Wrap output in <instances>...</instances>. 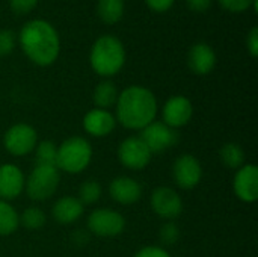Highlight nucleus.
<instances>
[{"instance_id":"f257e3e1","label":"nucleus","mask_w":258,"mask_h":257,"mask_svg":"<svg viewBox=\"0 0 258 257\" xmlns=\"http://www.w3.org/2000/svg\"><path fill=\"white\" fill-rule=\"evenodd\" d=\"M18 42L23 53L39 67L51 65L60 52V39L51 23L42 18L29 20L18 33Z\"/></svg>"},{"instance_id":"f03ea898","label":"nucleus","mask_w":258,"mask_h":257,"mask_svg":"<svg viewBox=\"0 0 258 257\" xmlns=\"http://www.w3.org/2000/svg\"><path fill=\"white\" fill-rule=\"evenodd\" d=\"M115 120L128 130H142L157 115L156 95L145 86L130 85L118 94Z\"/></svg>"},{"instance_id":"7ed1b4c3","label":"nucleus","mask_w":258,"mask_h":257,"mask_svg":"<svg viewBox=\"0 0 258 257\" xmlns=\"http://www.w3.org/2000/svg\"><path fill=\"white\" fill-rule=\"evenodd\" d=\"M92 70L101 77L118 74L125 64V48L121 39L113 35H103L95 39L89 53Z\"/></svg>"},{"instance_id":"20e7f679","label":"nucleus","mask_w":258,"mask_h":257,"mask_svg":"<svg viewBox=\"0 0 258 257\" xmlns=\"http://www.w3.org/2000/svg\"><path fill=\"white\" fill-rule=\"evenodd\" d=\"M92 161V145L83 136H71L57 147L56 168L68 174L85 171Z\"/></svg>"},{"instance_id":"39448f33","label":"nucleus","mask_w":258,"mask_h":257,"mask_svg":"<svg viewBox=\"0 0 258 257\" xmlns=\"http://www.w3.org/2000/svg\"><path fill=\"white\" fill-rule=\"evenodd\" d=\"M60 183V174L56 167H42L35 165L29 174L24 189L33 201H45L57 191Z\"/></svg>"},{"instance_id":"423d86ee","label":"nucleus","mask_w":258,"mask_h":257,"mask_svg":"<svg viewBox=\"0 0 258 257\" xmlns=\"http://www.w3.org/2000/svg\"><path fill=\"white\" fill-rule=\"evenodd\" d=\"M38 144L36 130L26 123H17L8 129L3 138L6 151L12 156H26L35 150Z\"/></svg>"},{"instance_id":"0eeeda50","label":"nucleus","mask_w":258,"mask_h":257,"mask_svg":"<svg viewBox=\"0 0 258 257\" xmlns=\"http://www.w3.org/2000/svg\"><path fill=\"white\" fill-rule=\"evenodd\" d=\"M88 229L98 238H115L125 229L124 217L113 209H95L88 218Z\"/></svg>"},{"instance_id":"6e6552de","label":"nucleus","mask_w":258,"mask_h":257,"mask_svg":"<svg viewBox=\"0 0 258 257\" xmlns=\"http://www.w3.org/2000/svg\"><path fill=\"white\" fill-rule=\"evenodd\" d=\"M139 138L145 142L151 155H154L166 151L168 148L175 145L178 142V132L166 126L163 121H153L141 130Z\"/></svg>"},{"instance_id":"1a4fd4ad","label":"nucleus","mask_w":258,"mask_h":257,"mask_svg":"<svg viewBox=\"0 0 258 257\" xmlns=\"http://www.w3.org/2000/svg\"><path fill=\"white\" fill-rule=\"evenodd\" d=\"M151 156V151L139 136H128L118 147V159L128 170H144L150 164Z\"/></svg>"},{"instance_id":"9d476101","label":"nucleus","mask_w":258,"mask_h":257,"mask_svg":"<svg viewBox=\"0 0 258 257\" xmlns=\"http://www.w3.org/2000/svg\"><path fill=\"white\" fill-rule=\"evenodd\" d=\"M151 209L153 212L166 221H174L183 212L181 197L169 186H159L151 194Z\"/></svg>"},{"instance_id":"9b49d317","label":"nucleus","mask_w":258,"mask_h":257,"mask_svg":"<svg viewBox=\"0 0 258 257\" xmlns=\"http://www.w3.org/2000/svg\"><path fill=\"white\" fill-rule=\"evenodd\" d=\"M172 177L178 188L194 189L198 186L203 177L201 162L194 155H181L175 159L172 165Z\"/></svg>"},{"instance_id":"f8f14e48","label":"nucleus","mask_w":258,"mask_h":257,"mask_svg":"<svg viewBox=\"0 0 258 257\" xmlns=\"http://www.w3.org/2000/svg\"><path fill=\"white\" fill-rule=\"evenodd\" d=\"M236 197L243 203H254L258 198V168L254 164H246L236 171L233 180Z\"/></svg>"},{"instance_id":"ddd939ff","label":"nucleus","mask_w":258,"mask_h":257,"mask_svg":"<svg viewBox=\"0 0 258 257\" xmlns=\"http://www.w3.org/2000/svg\"><path fill=\"white\" fill-rule=\"evenodd\" d=\"M163 123L172 129H180L192 120L194 106L192 101L184 95H172L163 106Z\"/></svg>"},{"instance_id":"4468645a","label":"nucleus","mask_w":258,"mask_h":257,"mask_svg":"<svg viewBox=\"0 0 258 257\" xmlns=\"http://www.w3.org/2000/svg\"><path fill=\"white\" fill-rule=\"evenodd\" d=\"M109 195L119 204H135L142 197V186L128 176H119L109 183Z\"/></svg>"},{"instance_id":"2eb2a0df","label":"nucleus","mask_w":258,"mask_h":257,"mask_svg":"<svg viewBox=\"0 0 258 257\" xmlns=\"http://www.w3.org/2000/svg\"><path fill=\"white\" fill-rule=\"evenodd\" d=\"M24 174L14 164L0 165V200L9 201L24 191Z\"/></svg>"},{"instance_id":"dca6fc26","label":"nucleus","mask_w":258,"mask_h":257,"mask_svg":"<svg viewBox=\"0 0 258 257\" xmlns=\"http://www.w3.org/2000/svg\"><path fill=\"white\" fill-rule=\"evenodd\" d=\"M116 120L110 111L94 108L83 117V129L94 138H104L113 132Z\"/></svg>"},{"instance_id":"f3484780","label":"nucleus","mask_w":258,"mask_h":257,"mask_svg":"<svg viewBox=\"0 0 258 257\" xmlns=\"http://www.w3.org/2000/svg\"><path fill=\"white\" fill-rule=\"evenodd\" d=\"M187 65L195 74L206 76L216 65V53L207 42H197L187 53Z\"/></svg>"},{"instance_id":"a211bd4d","label":"nucleus","mask_w":258,"mask_h":257,"mask_svg":"<svg viewBox=\"0 0 258 257\" xmlns=\"http://www.w3.org/2000/svg\"><path fill=\"white\" fill-rule=\"evenodd\" d=\"M83 212H85V206L80 203L77 197H73V195L60 197L59 200H56L51 209V215L56 220V223L63 224V226L73 224L77 220H80Z\"/></svg>"},{"instance_id":"6ab92c4d","label":"nucleus","mask_w":258,"mask_h":257,"mask_svg":"<svg viewBox=\"0 0 258 257\" xmlns=\"http://www.w3.org/2000/svg\"><path fill=\"white\" fill-rule=\"evenodd\" d=\"M118 89H116V85L112 82V80H101L95 89H94V103H95V108L98 109H109L112 106L116 105V100H118Z\"/></svg>"},{"instance_id":"aec40b11","label":"nucleus","mask_w":258,"mask_h":257,"mask_svg":"<svg viewBox=\"0 0 258 257\" xmlns=\"http://www.w3.org/2000/svg\"><path fill=\"white\" fill-rule=\"evenodd\" d=\"M97 14L103 23L115 24L124 15V0H98Z\"/></svg>"},{"instance_id":"412c9836","label":"nucleus","mask_w":258,"mask_h":257,"mask_svg":"<svg viewBox=\"0 0 258 257\" xmlns=\"http://www.w3.org/2000/svg\"><path fill=\"white\" fill-rule=\"evenodd\" d=\"M20 226V215L9 204V201L0 200V236H9L17 232Z\"/></svg>"},{"instance_id":"4be33fe9","label":"nucleus","mask_w":258,"mask_h":257,"mask_svg":"<svg viewBox=\"0 0 258 257\" xmlns=\"http://www.w3.org/2000/svg\"><path fill=\"white\" fill-rule=\"evenodd\" d=\"M219 156H221L222 164L231 170H239L240 167L245 165V151L236 142H228L222 145Z\"/></svg>"},{"instance_id":"5701e85b","label":"nucleus","mask_w":258,"mask_h":257,"mask_svg":"<svg viewBox=\"0 0 258 257\" xmlns=\"http://www.w3.org/2000/svg\"><path fill=\"white\" fill-rule=\"evenodd\" d=\"M35 162L42 167H56L57 145L53 141H41L35 147Z\"/></svg>"},{"instance_id":"b1692460","label":"nucleus","mask_w":258,"mask_h":257,"mask_svg":"<svg viewBox=\"0 0 258 257\" xmlns=\"http://www.w3.org/2000/svg\"><path fill=\"white\" fill-rule=\"evenodd\" d=\"M47 218L45 214L39 209V208H27L23 211V214L20 215V224L29 230H38L45 224Z\"/></svg>"},{"instance_id":"393cba45","label":"nucleus","mask_w":258,"mask_h":257,"mask_svg":"<svg viewBox=\"0 0 258 257\" xmlns=\"http://www.w3.org/2000/svg\"><path fill=\"white\" fill-rule=\"evenodd\" d=\"M101 197V186L97 180L94 179H89V180H85L79 189V200L80 203L85 206V204H94L100 200Z\"/></svg>"},{"instance_id":"a878e982","label":"nucleus","mask_w":258,"mask_h":257,"mask_svg":"<svg viewBox=\"0 0 258 257\" xmlns=\"http://www.w3.org/2000/svg\"><path fill=\"white\" fill-rule=\"evenodd\" d=\"M159 239L165 245H175L180 239V227L174 221H166L159 230Z\"/></svg>"},{"instance_id":"bb28decb","label":"nucleus","mask_w":258,"mask_h":257,"mask_svg":"<svg viewBox=\"0 0 258 257\" xmlns=\"http://www.w3.org/2000/svg\"><path fill=\"white\" fill-rule=\"evenodd\" d=\"M17 36L11 29H0V56H8L15 48Z\"/></svg>"},{"instance_id":"cd10ccee","label":"nucleus","mask_w":258,"mask_h":257,"mask_svg":"<svg viewBox=\"0 0 258 257\" xmlns=\"http://www.w3.org/2000/svg\"><path fill=\"white\" fill-rule=\"evenodd\" d=\"M219 5L230 12H245L251 8L252 0H218Z\"/></svg>"},{"instance_id":"c85d7f7f","label":"nucleus","mask_w":258,"mask_h":257,"mask_svg":"<svg viewBox=\"0 0 258 257\" xmlns=\"http://www.w3.org/2000/svg\"><path fill=\"white\" fill-rule=\"evenodd\" d=\"M36 3H38V0H9V6H11L12 12L18 14V15L29 14L36 6Z\"/></svg>"},{"instance_id":"c756f323","label":"nucleus","mask_w":258,"mask_h":257,"mask_svg":"<svg viewBox=\"0 0 258 257\" xmlns=\"http://www.w3.org/2000/svg\"><path fill=\"white\" fill-rule=\"evenodd\" d=\"M135 257H171V254L163 248V247H157V245H150V247H144L141 248Z\"/></svg>"},{"instance_id":"7c9ffc66","label":"nucleus","mask_w":258,"mask_h":257,"mask_svg":"<svg viewBox=\"0 0 258 257\" xmlns=\"http://www.w3.org/2000/svg\"><path fill=\"white\" fill-rule=\"evenodd\" d=\"M246 48H248V52H249V55H251L252 58H257V55H258V27L257 26H254V27L249 30L248 36H246Z\"/></svg>"},{"instance_id":"2f4dec72","label":"nucleus","mask_w":258,"mask_h":257,"mask_svg":"<svg viewBox=\"0 0 258 257\" xmlns=\"http://www.w3.org/2000/svg\"><path fill=\"white\" fill-rule=\"evenodd\" d=\"M175 0H145L147 6L154 12H166L172 8Z\"/></svg>"},{"instance_id":"473e14b6","label":"nucleus","mask_w":258,"mask_h":257,"mask_svg":"<svg viewBox=\"0 0 258 257\" xmlns=\"http://www.w3.org/2000/svg\"><path fill=\"white\" fill-rule=\"evenodd\" d=\"M186 2L189 9L194 12H206L213 3V0H186Z\"/></svg>"}]
</instances>
